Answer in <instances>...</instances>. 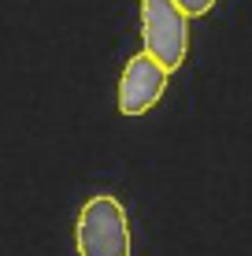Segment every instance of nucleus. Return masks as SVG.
I'll use <instances>...</instances> for the list:
<instances>
[{"label":"nucleus","mask_w":252,"mask_h":256,"mask_svg":"<svg viewBox=\"0 0 252 256\" xmlns=\"http://www.w3.org/2000/svg\"><path fill=\"white\" fill-rule=\"evenodd\" d=\"M182 4V12L186 15H204V12H212L215 8V0H178Z\"/></svg>","instance_id":"20e7f679"},{"label":"nucleus","mask_w":252,"mask_h":256,"mask_svg":"<svg viewBox=\"0 0 252 256\" xmlns=\"http://www.w3.org/2000/svg\"><path fill=\"white\" fill-rule=\"evenodd\" d=\"M78 256H130V219L126 208L108 193L89 197L74 226Z\"/></svg>","instance_id":"f257e3e1"},{"label":"nucleus","mask_w":252,"mask_h":256,"mask_svg":"<svg viewBox=\"0 0 252 256\" xmlns=\"http://www.w3.org/2000/svg\"><path fill=\"white\" fill-rule=\"evenodd\" d=\"M141 38L149 56L178 70L189 52V15L178 0H141Z\"/></svg>","instance_id":"f03ea898"},{"label":"nucleus","mask_w":252,"mask_h":256,"mask_svg":"<svg viewBox=\"0 0 252 256\" xmlns=\"http://www.w3.org/2000/svg\"><path fill=\"white\" fill-rule=\"evenodd\" d=\"M167 74L171 70L156 56L137 52L119 78V112L123 116H145L149 108H156V100L167 90Z\"/></svg>","instance_id":"7ed1b4c3"}]
</instances>
